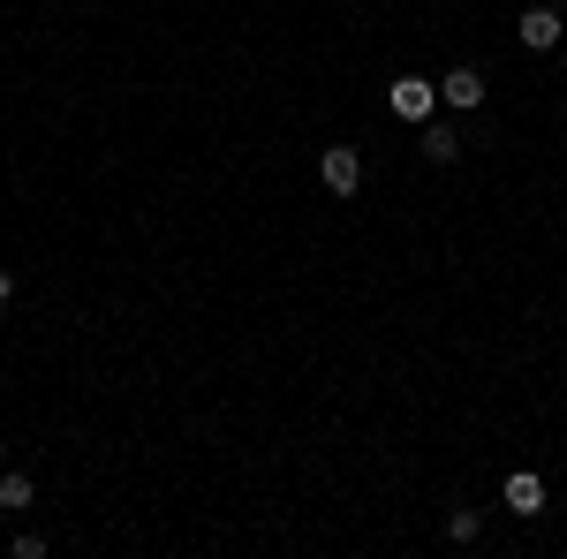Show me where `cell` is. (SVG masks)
<instances>
[{"mask_svg":"<svg viewBox=\"0 0 567 559\" xmlns=\"http://www.w3.org/2000/svg\"><path fill=\"white\" fill-rule=\"evenodd\" d=\"M416 152H424L432 167H454V159H462V136L446 130V122H416Z\"/></svg>","mask_w":567,"mask_h":559,"instance_id":"cell-5","label":"cell"},{"mask_svg":"<svg viewBox=\"0 0 567 559\" xmlns=\"http://www.w3.org/2000/svg\"><path fill=\"white\" fill-rule=\"evenodd\" d=\"M386 99H393V114H401V122H432L439 84H424V76H401V84H393Z\"/></svg>","mask_w":567,"mask_h":559,"instance_id":"cell-3","label":"cell"},{"mask_svg":"<svg viewBox=\"0 0 567 559\" xmlns=\"http://www.w3.org/2000/svg\"><path fill=\"white\" fill-rule=\"evenodd\" d=\"M318 182H326L333 197H355V189H363V159H355L349 144H326V152H318Z\"/></svg>","mask_w":567,"mask_h":559,"instance_id":"cell-1","label":"cell"},{"mask_svg":"<svg viewBox=\"0 0 567 559\" xmlns=\"http://www.w3.org/2000/svg\"><path fill=\"white\" fill-rule=\"evenodd\" d=\"M477 537H484L477 507H454V515H446V545H477Z\"/></svg>","mask_w":567,"mask_h":559,"instance_id":"cell-7","label":"cell"},{"mask_svg":"<svg viewBox=\"0 0 567 559\" xmlns=\"http://www.w3.org/2000/svg\"><path fill=\"white\" fill-rule=\"evenodd\" d=\"M0 507H8V515H23V507H31V476H23V469L0 476Z\"/></svg>","mask_w":567,"mask_h":559,"instance_id":"cell-8","label":"cell"},{"mask_svg":"<svg viewBox=\"0 0 567 559\" xmlns=\"http://www.w3.org/2000/svg\"><path fill=\"white\" fill-rule=\"evenodd\" d=\"M507 515H545V476H529V469H515L507 476Z\"/></svg>","mask_w":567,"mask_h":559,"instance_id":"cell-6","label":"cell"},{"mask_svg":"<svg viewBox=\"0 0 567 559\" xmlns=\"http://www.w3.org/2000/svg\"><path fill=\"white\" fill-rule=\"evenodd\" d=\"M484 69H446V76H439V99H446V106H462V114H470V106H484Z\"/></svg>","mask_w":567,"mask_h":559,"instance_id":"cell-4","label":"cell"},{"mask_svg":"<svg viewBox=\"0 0 567 559\" xmlns=\"http://www.w3.org/2000/svg\"><path fill=\"white\" fill-rule=\"evenodd\" d=\"M515 31H523L529 53H553V45L567 39V15H560V8H523V23H515Z\"/></svg>","mask_w":567,"mask_h":559,"instance_id":"cell-2","label":"cell"},{"mask_svg":"<svg viewBox=\"0 0 567 559\" xmlns=\"http://www.w3.org/2000/svg\"><path fill=\"white\" fill-rule=\"evenodd\" d=\"M8 296H16V272H8V265H0V302H8Z\"/></svg>","mask_w":567,"mask_h":559,"instance_id":"cell-9","label":"cell"}]
</instances>
